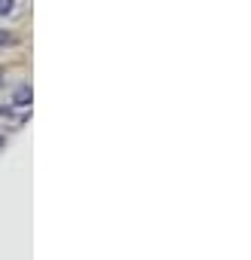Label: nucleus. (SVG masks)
Segmentation results:
<instances>
[{"label": "nucleus", "instance_id": "nucleus-1", "mask_svg": "<svg viewBox=\"0 0 251 260\" xmlns=\"http://www.w3.org/2000/svg\"><path fill=\"white\" fill-rule=\"evenodd\" d=\"M31 98H34V95H31V86H22V89H16V95H13V101H16L19 107H28Z\"/></svg>", "mask_w": 251, "mask_h": 260}, {"label": "nucleus", "instance_id": "nucleus-2", "mask_svg": "<svg viewBox=\"0 0 251 260\" xmlns=\"http://www.w3.org/2000/svg\"><path fill=\"white\" fill-rule=\"evenodd\" d=\"M16 7V0H0V16H10Z\"/></svg>", "mask_w": 251, "mask_h": 260}, {"label": "nucleus", "instance_id": "nucleus-3", "mask_svg": "<svg viewBox=\"0 0 251 260\" xmlns=\"http://www.w3.org/2000/svg\"><path fill=\"white\" fill-rule=\"evenodd\" d=\"M7 43H13V34H7V31H0V46H7Z\"/></svg>", "mask_w": 251, "mask_h": 260}, {"label": "nucleus", "instance_id": "nucleus-4", "mask_svg": "<svg viewBox=\"0 0 251 260\" xmlns=\"http://www.w3.org/2000/svg\"><path fill=\"white\" fill-rule=\"evenodd\" d=\"M4 144H7V138H4V135H0V147H4Z\"/></svg>", "mask_w": 251, "mask_h": 260}]
</instances>
